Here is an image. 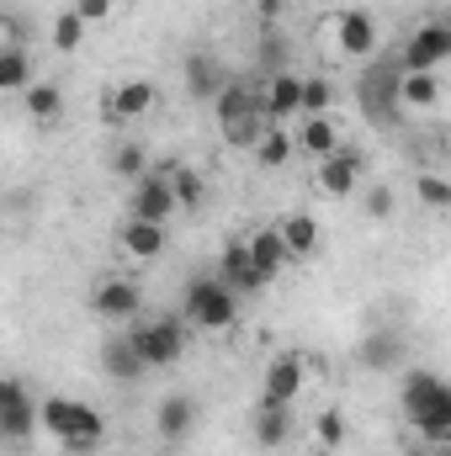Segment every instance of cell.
I'll return each instance as SVG.
<instances>
[{"mask_svg": "<svg viewBox=\"0 0 451 456\" xmlns=\"http://www.w3.org/2000/svg\"><path fill=\"white\" fill-rule=\"evenodd\" d=\"M37 414H43V430H48L70 456H96L107 446V419H102L91 403H80V398L53 393V398L37 403Z\"/></svg>", "mask_w": 451, "mask_h": 456, "instance_id": "cell-1", "label": "cell"}, {"mask_svg": "<svg viewBox=\"0 0 451 456\" xmlns=\"http://www.w3.org/2000/svg\"><path fill=\"white\" fill-rule=\"evenodd\" d=\"M398 409L409 419L414 436L425 441H451V382L436 371H409L404 377V393H398Z\"/></svg>", "mask_w": 451, "mask_h": 456, "instance_id": "cell-2", "label": "cell"}, {"mask_svg": "<svg viewBox=\"0 0 451 456\" xmlns=\"http://www.w3.org/2000/svg\"><path fill=\"white\" fill-rule=\"evenodd\" d=\"M213 112H218V127H224V138L234 149H255L276 122L266 112V96L260 91H250V86H228L224 96L213 102Z\"/></svg>", "mask_w": 451, "mask_h": 456, "instance_id": "cell-3", "label": "cell"}, {"mask_svg": "<svg viewBox=\"0 0 451 456\" xmlns=\"http://www.w3.org/2000/svg\"><path fill=\"white\" fill-rule=\"evenodd\" d=\"M181 319L192 324V330H234V319H239V292L218 281V276H197L192 287H186V297H181Z\"/></svg>", "mask_w": 451, "mask_h": 456, "instance_id": "cell-4", "label": "cell"}, {"mask_svg": "<svg viewBox=\"0 0 451 456\" xmlns=\"http://www.w3.org/2000/svg\"><path fill=\"white\" fill-rule=\"evenodd\" d=\"M186 319L181 314H170V319H149V324H127V340H133V350L144 355V366L149 371H160V366H176L181 355H186Z\"/></svg>", "mask_w": 451, "mask_h": 456, "instance_id": "cell-5", "label": "cell"}, {"mask_svg": "<svg viewBox=\"0 0 451 456\" xmlns=\"http://www.w3.org/2000/svg\"><path fill=\"white\" fill-rule=\"evenodd\" d=\"M133 218H149V224H170L181 213V197H176V181H170V165L165 170H149L144 181H133V202H127Z\"/></svg>", "mask_w": 451, "mask_h": 456, "instance_id": "cell-6", "label": "cell"}, {"mask_svg": "<svg viewBox=\"0 0 451 456\" xmlns=\"http://www.w3.org/2000/svg\"><path fill=\"white\" fill-rule=\"evenodd\" d=\"M451 59V21H425L414 27V37L404 43V75H436Z\"/></svg>", "mask_w": 451, "mask_h": 456, "instance_id": "cell-7", "label": "cell"}, {"mask_svg": "<svg viewBox=\"0 0 451 456\" xmlns=\"http://www.w3.org/2000/svg\"><path fill=\"white\" fill-rule=\"evenodd\" d=\"M303 382H308V366H303V355L298 350H282L271 366H266V382H260V409H292V398L303 393Z\"/></svg>", "mask_w": 451, "mask_h": 456, "instance_id": "cell-8", "label": "cell"}, {"mask_svg": "<svg viewBox=\"0 0 451 456\" xmlns=\"http://www.w3.org/2000/svg\"><path fill=\"white\" fill-rule=\"evenodd\" d=\"M91 314L107 319V324H133V319L144 314V292H138L127 276H107V281H96V292H91Z\"/></svg>", "mask_w": 451, "mask_h": 456, "instance_id": "cell-9", "label": "cell"}, {"mask_svg": "<svg viewBox=\"0 0 451 456\" xmlns=\"http://www.w3.org/2000/svg\"><path fill=\"white\" fill-rule=\"evenodd\" d=\"M398 86H404V64H398V69H382V64L366 69L361 102H366V117H372V122H393V117H398V102H404Z\"/></svg>", "mask_w": 451, "mask_h": 456, "instance_id": "cell-10", "label": "cell"}, {"mask_svg": "<svg viewBox=\"0 0 451 456\" xmlns=\"http://www.w3.org/2000/svg\"><path fill=\"white\" fill-rule=\"evenodd\" d=\"M181 75H186V91H192L197 102H218L228 86H234L224 75V64H218L213 53H202V48H192V53L181 59Z\"/></svg>", "mask_w": 451, "mask_h": 456, "instance_id": "cell-11", "label": "cell"}, {"mask_svg": "<svg viewBox=\"0 0 451 456\" xmlns=\"http://www.w3.org/2000/svg\"><path fill=\"white\" fill-rule=\"evenodd\" d=\"M117 244H122V255L127 260H160L165 255V244H170V233H165V224H149V218H122V228H117Z\"/></svg>", "mask_w": 451, "mask_h": 456, "instance_id": "cell-12", "label": "cell"}, {"mask_svg": "<svg viewBox=\"0 0 451 456\" xmlns=\"http://www.w3.org/2000/svg\"><path fill=\"white\" fill-rule=\"evenodd\" d=\"M319 191L335 197V202L361 191V154H356V149H340L330 159H319Z\"/></svg>", "mask_w": 451, "mask_h": 456, "instance_id": "cell-13", "label": "cell"}, {"mask_svg": "<svg viewBox=\"0 0 451 456\" xmlns=\"http://www.w3.org/2000/svg\"><path fill=\"white\" fill-rule=\"evenodd\" d=\"M213 276L228 281L234 292H266V281H260V271H255V260H250V239L224 244V255H218V271H213Z\"/></svg>", "mask_w": 451, "mask_h": 456, "instance_id": "cell-14", "label": "cell"}, {"mask_svg": "<svg viewBox=\"0 0 451 456\" xmlns=\"http://www.w3.org/2000/svg\"><path fill=\"white\" fill-rule=\"evenodd\" d=\"M335 43H340L345 59H366V53L377 48V27H372V16H366L361 5H350V11L335 16Z\"/></svg>", "mask_w": 451, "mask_h": 456, "instance_id": "cell-15", "label": "cell"}, {"mask_svg": "<svg viewBox=\"0 0 451 456\" xmlns=\"http://www.w3.org/2000/svg\"><path fill=\"white\" fill-rule=\"evenodd\" d=\"M192 425H197V403H192V393H165L160 398V409H154V430H160V441H186L192 436Z\"/></svg>", "mask_w": 451, "mask_h": 456, "instance_id": "cell-16", "label": "cell"}, {"mask_svg": "<svg viewBox=\"0 0 451 456\" xmlns=\"http://www.w3.org/2000/svg\"><path fill=\"white\" fill-rule=\"evenodd\" d=\"M260 96H266L271 122L282 127L287 117L303 112V75H298V69H282V75H271V80H266V91H260Z\"/></svg>", "mask_w": 451, "mask_h": 456, "instance_id": "cell-17", "label": "cell"}, {"mask_svg": "<svg viewBox=\"0 0 451 456\" xmlns=\"http://www.w3.org/2000/svg\"><path fill=\"white\" fill-rule=\"evenodd\" d=\"M250 260H255V271H260V281L271 287V281L282 276V265L292 260V249H287V239H282V228H255V233H250Z\"/></svg>", "mask_w": 451, "mask_h": 456, "instance_id": "cell-18", "label": "cell"}, {"mask_svg": "<svg viewBox=\"0 0 451 456\" xmlns=\"http://www.w3.org/2000/svg\"><path fill=\"white\" fill-rule=\"evenodd\" d=\"M154 102H160L154 80H122L112 96H107V117H112V122H133V117L149 112Z\"/></svg>", "mask_w": 451, "mask_h": 456, "instance_id": "cell-19", "label": "cell"}, {"mask_svg": "<svg viewBox=\"0 0 451 456\" xmlns=\"http://www.w3.org/2000/svg\"><path fill=\"white\" fill-rule=\"evenodd\" d=\"M37 80H32V53L21 43H0V91L5 96H27Z\"/></svg>", "mask_w": 451, "mask_h": 456, "instance_id": "cell-20", "label": "cell"}, {"mask_svg": "<svg viewBox=\"0 0 451 456\" xmlns=\"http://www.w3.org/2000/svg\"><path fill=\"white\" fill-rule=\"evenodd\" d=\"M37 425H43V414H37V403H32V398L0 403V441H11V446H27Z\"/></svg>", "mask_w": 451, "mask_h": 456, "instance_id": "cell-21", "label": "cell"}, {"mask_svg": "<svg viewBox=\"0 0 451 456\" xmlns=\"http://www.w3.org/2000/svg\"><path fill=\"white\" fill-rule=\"evenodd\" d=\"M255 446H266V452H276V446H287V436L298 430V419H292V409H260L255 403Z\"/></svg>", "mask_w": 451, "mask_h": 456, "instance_id": "cell-22", "label": "cell"}, {"mask_svg": "<svg viewBox=\"0 0 451 456\" xmlns=\"http://www.w3.org/2000/svg\"><path fill=\"white\" fill-rule=\"evenodd\" d=\"M298 149H303V154H314V159L340 154V127L330 122V112H324V117H303V127H298Z\"/></svg>", "mask_w": 451, "mask_h": 456, "instance_id": "cell-23", "label": "cell"}, {"mask_svg": "<svg viewBox=\"0 0 451 456\" xmlns=\"http://www.w3.org/2000/svg\"><path fill=\"white\" fill-rule=\"evenodd\" d=\"M102 371H107L112 382H138L149 366H144V355L133 350V340L122 335V340H107V350H102Z\"/></svg>", "mask_w": 451, "mask_h": 456, "instance_id": "cell-24", "label": "cell"}, {"mask_svg": "<svg viewBox=\"0 0 451 456\" xmlns=\"http://www.w3.org/2000/svg\"><path fill=\"white\" fill-rule=\"evenodd\" d=\"M287 53H292L287 32H282L276 21H260V37H255V64H260V69H271V75H282V69H287Z\"/></svg>", "mask_w": 451, "mask_h": 456, "instance_id": "cell-25", "label": "cell"}, {"mask_svg": "<svg viewBox=\"0 0 451 456\" xmlns=\"http://www.w3.org/2000/svg\"><path fill=\"white\" fill-rule=\"evenodd\" d=\"M282 239H287V249H292V260H308L314 249H319V218H308V213H292V218H282Z\"/></svg>", "mask_w": 451, "mask_h": 456, "instance_id": "cell-26", "label": "cell"}, {"mask_svg": "<svg viewBox=\"0 0 451 456\" xmlns=\"http://www.w3.org/2000/svg\"><path fill=\"white\" fill-rule=\"evenodd\" d=\"M292 154H298V133H287V127H271V133L255 143V165H260V170H282Z\"/></svg>", "mask_w": 451, "mask_h": 456, "instance_id": "cell-27", "label": "cell"}, {"mask_svg": "<svg viewBox=\"0 0 451 456\" xmlns=\"http://www.w3.org/2000/svg\"><path fill=\"white\" fill-rule=\"evenodd\" d=\"M107 165H112V175H117V181H127V186L149 175V154H144V143H133V138H127V143H117Z\"/></svg>", "mask_w": 451, "mask_h": 456, "instance_id": "cell-28", "label": "cell"}, {"mask_svg": "<svg viewBox=\"0 0 451 456\" xmlns=\"http://www.w3.org/2000/svg\"><path fill=\"white\" fill-rule=\"evenodd\" d=\"M59 112H64V91H59L53 80H37V86L27 91V117H32V122H59Z\"/></svg>", "mask_w": 451, "mask_h": 456, "instance_id": "cell-29", "label": "cell"}, {"mask_svg": "<svg viewBox=\"0 0 451 456\" xmlns=\"http://www.w3.org/2000/svg\"><path fill=\"white\" fill-rule=\"evenodd\" d=\"M398 355H404L398 335H366L361 340V366L366 371H388V366H398Z\"/></svg>", "mask_w": 451, "mask_h": 456, "instance_id": "cell-30", "label": "cell"}, {"mask_svg": "<svg viewBox=\"0 0 451 456\" xmlns=\"http://www.w3.org/2000/svg\"><path fill=\"white\" fill-rule=\"evenodd\" d=\"M86 27H91V21L70 5V11H59V16H53V32H48V37H53V48H59V53H75V48L86 43Z\"/></svg>", "mask_w": 451, "mask_h": 456, "instance_id": "cell-31", "label": "cell"}, {"mask_svg": "<svg viewBox=\"0 0 451 456\" xmlns=\"http://www.w3.org/2000/svg\"><path fill=\"white\" fill-rule=\"evenodd\" d=\"M398 96H404V107H436L441 102V80L436 75H404Z\"/></svg>", "mask_w": 451, "mask_h": 456, "instance_id": "cell-32", "label": "cell"}, {"mask_svg": "<svg viewBox=\"0 0 451 456\" xmlns=\"http://www.w3.org/2000/svg\"><path fill=\"white\" fill-rule=\"evenodd\" d=\"M170 181H176V197H181V208H202V197H208V181H202L192 165H170Z\"/></svg>", "mask_w": 451, "mask_h": 456, "instance_id": "cell-33", "label": "cell"}, {"mask_svg": "<svg viewBox=\"0 0 451 456\" xmlns=\"http://www.w3.org/2000/svg\"><path fill=\"white\" fill-rule=\"evenodd\" d=\"M330 107H335V86L324 75H308L303 80V117H324Z\"/></svg>", "mask_w": 451, "mask_h": 456, "instance_id": "cell-34", "label": "cell"}, {"mask_svg": "<svg viewBox=\"0 0 451 456\" xmlns=\"http://www.w3.org/2000/svg\"><path fill=\"white\" fill-rule=\"evenodd\" d=\"M314 436H319V446H324V452H340V446H345V436H350V425H345V414H340V409H324V414L314 419Z\"/></svg>", "mask_w": 451, "mask_h": 456, "instance_id": "cell-35", "label": "cell"}, {"mask_svg": "<svg viewBox=\"0 0 451 456\" xmlns=\"http://www.w3.org/2000/svg\"><path fill=\"white\" fill-rule=\"evenodd\" d=\"M414 191H420V202H425V208H441V213L451 208V175H436V170H425V175L414 181Z\"/></svg>", "mask_w": 451, "mask_h": 456, "instance_id": "cell-36", "label": "cell"}, {"mask_svg": "<svg viewBox=\"0 0 451 456\" xmlns=\"http://www.w3.org/2000/svg\"><path fill=\"white\" fill-rule=\"evenodd\" d=\"M366 218H393V191L388 186H372L366 191Z\"/></svg>", "mask_w": 451, "mask_h": 456, "instance_id": "cell-37", "label": "cell"}, {"mask_svg": "<svg viewBox=\"0 0 451 456\" xmlns=\"http://www.w3.org/2000/svg\"><path fill=\"white\" fill-rule=\"evenodd\" d=\"M75 11H80L91 27H96V21H107V16L117 11V0H75Z\"/></svg>", "mask_w": 451, "mask_h": 456, "instance_id": "cell-38", "label": "cell"}, {"mask_svg": "<svg viewBox=\"0 0 451 456\" xmlns=\"http://www.w3.org/2000/svg\"><path fill=\"white\" fill-rule=\"evenodd\" d=\"M276 11H282V0H255V16L260 21H276Z\"/></svg>", "mask_w": 451, "mask_h": 456, "instance_id": "cell-39", "label": "cell"}, {"mask_svg": "<svg viewBox=\"0 0 451 456\" xmlns=\"http://www.w3.org/2000/svg\"><path fill=\"white\" fill-rule=\"evenodd\" d=\"M441 456H451V441H441Z\"/></svg>", "mask_w": 451, "mask_h": 456, "instance_id": "cell-40", "label": "cell"}, {"mask_svg": "<svg viewBox=\"0 0 451 456\" xmlns=\"http://www.w3.org/2000/svg\"><path fill=\"white\" fill-rule=\"evenodd\" d=\"M11 456H27V452H11Z\"/></svg>", "mask_w": 451, "mask_h": 456, "instance_id": "cell-41", "label": "cell"}]
</instances>
